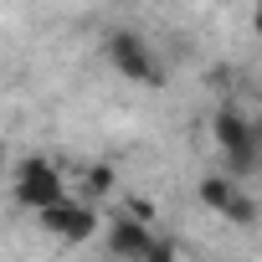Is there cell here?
Returning a JSON list of instances; mask_svg holds the SVG:
<instances>
[{"instance_id": "cell-7", "label": "cell", "mask_w": 262, "mask_h": 262, "mask_svg": "<svg viewBox=\"0 0 262 262\" xmlns=\"http://www.w3.org/2000/svg\"><path fill=\"white\" fill-rule=\"evenodd\" d=\"M257 216H262V206H257V195H247V185L231 195V206L221 211V221H231V226H257Z\"/></svg>"}, {"instance_id": "cell-9", "label": "cell", "mask_w": 262, "mask_h": 262, "mask_svg": "<svg viewBox=\"0 0 262 262\" xmlns=\"http://www.w3.org/2000/svg\"><path fill=\"white\" fill-rule=\"evenodd\" d=\"M123 211H134V216H144V221H155V206H149L144 195H128V201H123Z\"/></svg>"}, {"instance_id": "cell-1", "label": "cell", "mask_w": 262, "mask_h": 262, "mask_svg": "<svg viewBox=\"0 0 262 262\" xmlns=\"http://www.w3.org/2000/svg\"><path fill=\"white\" fill-rule=\"evenodd\" d=\"M103 57L123 82H139V88H165V77H170V72H160V57L149 52V41L134 26H113L103 36Z\"/></svg>"}, {"instance_id": "cell-10", "label": "cell", "mask_w": 262, "mask_h": 262, "mask_svg": "<svg viewBox=\"0 0 262 262\" xmlns=\"http://www.w3.org/2000/svg\"><path fill=\"white\" fill-rule=\"evenodd\" d=\"M252 31H257V41H262V6L252 11Z\"/></svg>"}, {"instance_id": "cell-4", "label": "cell", "mask_w": 262, "mask_h": 262, "mask_svg": "<svg viewBox=\"0 0 262 262\" xmlns=\"http://www.w3.org/2000/svg\"><path fill=\"white\" fill-rule=\"evenodd\" d=\"M155 226L144 221V216H134V211H118L108 226H103V247H108V257L113 262H144V252L155 247Z\"/></svg>"}, {"instance_id": "cell-3", "label": "cell", "mask_w": 262, "mask_h": 262, "mask_svg": "<svg viewBox=\"0 0 262 262\" xmlns=\"http://www.w3.org/2000/svg\"><path fill=\"white\" fill-rule=\"evenodd\" d=\"M36 226H41L47 236L67 242V247H77V242H93V236L103 231V221H98V206H93V201H82V195H67V201H57V206L36 211Z\"/></svg>"}, {"instance_id": "cell-5", "label": "cell", "mask_w": 262, "mask_h": 262, "mask_svg": "<svg viewBox=\"0 0 262 262\" xmlns=\"http://www.w3.org/2000/svg\"><path fill=\"white\" fill-rule=\"evenodd\" d=\"M236 190H242V180H236L231 170H211V175H201V185H195L201 206H206V211H216V216L231 206V195H236Z\"/></svg>"}, {"instance_id": "cell-6", "label": "cell", "mask_w": 262, "mask_h": 262, "mask_svg": "<svg viewBox=\"0 0 262 262\" xmlns=\"http://www.w3.org/2000/svg\"><path fill=\"white\" fill-rule=\"evenodd\" d=\"M113 195V165H88L82 170V201H108Z\"/></svg>"}, {"instance_id": "cell-2", "label": "cell", "mask_w": 262, "mask_h": 262, "mask_svg": "<svg viewBox=\"0 0 262 262\" xmlns=\"http://www.w3.org/2000/svg\"><path fill=\"white\" fill-rule=\"evenodd\" d=\"M11 195H16V206L21 211H47V206H57V201H67V180H62V170L47 160V155H26L21 165H16V180H11Z\"/></svg>"}, {"instance_id": "cell-8", "label": "cell", "mask_w": 262, "mask_h": 262, "mask_svg": "<svg viewBox=\"0 0 262 262\" xmlns=\"http://www.w3.org/2000/svg\"><path fill=\"white\" fill-rule=\"evenodd\" d=\"M144 262H180V247H175V236H165V231H160V236H155V247L144 252Z\"/></svg>"}]
</instances>
